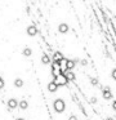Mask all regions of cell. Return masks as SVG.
Returning a JSON list of instances; mask_svg holds the SVG:
<instances>
[{
	"instance_id": "1",
	"label": "cell",
	"mask_w": 116,
	"mask_h": 120,
	"mask_svg": "<svg viewBox=\"0 0 116 120\" xmlns=\"http://www.w3.org/2000/svg\"><path fill=\"white\" fill-rule=\"evenodd\" d=\"M53 107L57 112H63L64 109H66V103H64L63 99L57 98V99H54V102H53Z\"/></svg>"
},
{
	"instance_id": "2",
	"label": "cell",
	"mask_w": 116,
	"mask_h": 120,
	"mask_svg": "<svg viewBox=\"0 0 116 120\" xmlns=\"http://www.w3.org/2000/svg\"><path fill=\"white\" fill-rule=\"evenodd\" d=\"M54 83L57 84V85H64V84H67L68 83V80H67V78H66V75H64V74H59L58 76H56V78H54Z\"/></svg>"
},
{
	"instance_id": "3",
	"label": "cell",
	"mask_w": 116,
	"mask_h": 120,
	"mask_svg": "<svg viewBox=\"0 0 116 120\" xmlns=\"http://www.w3.org/2000/svg\"><path fill=\"white\" fill-rule=\"evenodd\" d=\"M52 71H53L54 78H56V76H58L59 74H62L61 72V67H59V63H56V62L52 63Z\"/></svg>"
},
{
	"instance_id": "4",
	"label": "cell",
	"mask_w": 116,
	"mask_h": 120,
	"mask_svg": "<svg viewBox=\"0 0 116 120\" xmlns=\"http://www.w3.org/2000/svg\"><path fill=\"white\" fill-rule=\"evenodd\" d=\"M62 60H63V56H62V53H61V52H54V54H53V62L59 63Z\"/></svg>"
},
{
	"instance_id": "5",
	"label": "cell",
	"mask_w": 116,
	"mask_h": 120,
	"mask_svg": "<svg viewBox=\"0 0 116 120\" xmlns=\"http://www.w3.org/2000/svg\"><path fill=\"white\" fill-rule=\"evenodd\" d=\"M18 105H19V102L15 98H10L9 101H8V107H9V109H15V107H18Z\"/></svg>"
},
{
	"instance_id": "6",
	"label": "cell",
	"mask_w": 116,
	"mask_h": 120,
	"mask_svg": "<svg viewBox=\"0 0 116 120\" xmlns=\"http://www.w3.org/2000/svg\"><path fill=\"white\" fill-rule=\"evenodd\" d=\"M57 88H58V85H57L54 81H50V83L48 84V90L52 92V93H54V92L57 90Z\"/></svg>"
},
{
	"instance_id": "7",
	"label": "cell",
	"mask_w": 116,
	"mask_h": 120,
	"mask_svg": "<svg viewBox=\"0 0 116 120\" xmlns=\"http://www.w3.org/2000/svg\"><path fill=\"white\" fill-rule=\"evenodd\" d=\"M58 31L62 32V34H66L67 31H68V26H67V23H61L58 26Z\"/></svg>"
},
{
	"instance_id": "8",
	"label": "cell",
	"mask_w": 116,
	"mask_h": 120,
	"mask_svg": "<svg viewBox=\"0 0 116 120\" xmlns=\"http://www.w3.org/2000/svg\"><path fill=\"white\" fill-rule=\"evenodd\" d=\"M36 27L35 26H28L27 27V34L30 35V36H34V35H36Z\"/></svg>"
},
{
	"instance_id": "9",
	"label": "cell",
	"mask_w": 116,
	"mask_h": 120,
	"mask_svg": "<svg viewBox=\"0 0 116 120\" xmlns=\"http://www.w3.org/2000/svg\"><path fill=\"white\" fill-rule=\"evenodd\" d=\"M103 97H105L106 99H110L111 97H112V94H111V92H110V88H105V89H103Z\"/></svg>"
},
{
	"instance_id": "10",
	"label": "cell",
	"mask_w": 116,
	"mask_h": 120,
	"mask_svg": "<svg viewBox=\"0 0 116 120\" xmlns=\"http://www.w3.org/2000/svg\"><path fill=\"white\" fill-rule=\"evenodd\" d=\"M64 75H66V78H67V80H68V81L75 80V74H74V72H71V71H67V72L64 74Z\"/></svg>"
},
{
	"instance_id": "11",
	"label": "cell",
	"mask_w": 116,
	"mask_h": 120,
	"mask_svg": "<svg viewBox=\"0 0 116 120\" xmlns=\"http://www.w3.org/2000/svg\"><path fill=\"white\" fill-rule=\"evenodd\" d=\"M74 67H75V61L68 60V61H67V71H71Z\"/></svg>"
},
{
	"instance_id": "12",
	"label": "cell",
	"mask_w": 116,
	"mask_h": 120,
	"mask_svg": "<svg viewBox=\"0 0 116 120\" xmlns=\"http://www.w3.org/2000/svg\"><path fill=\"white\" fill-rule=\"evenodd\" d=\"M18 107H21L22 110H26L28 107V103H27V101H25V99H22V101L19 102V105H18Z\"/></svg>"
},
{
	"instance_id": "13",
	"label": "cell",
	"mask_w": 116,
	"mask_h": 120,
	"mask_svg": "<svg viewBox=\"0 0 116 120\" xmlns=\"http://www.w3.org/2000/svg\"><path fill=\"white\" fill-rule=\"evenodd\" d=\"M49 61H50V60H49V56L44 53V54H43V57H41V62H43L44 65H46V63H49Z\"/></svg>"
},
{
	"instance_id": "14",
	"label": "cell",
	"mask_w": 116,
	"mask_h": 120,
	"mask_svg": "<svg viewBox=\"0 0 116 120\" xmlns=\"http://www.w3.org/2000/svg\"><path fill=\"white\" fill-rule=\"evenodd\" d=\"M14 85L17 86V88L23 86V80H22V79H15V80H14Z\"/></svg>"
},
{
	"instance_id": "15",
	"label": "cell",
	"mask_w": 116,
	"mask_h": 120,
	"mask_svg": "<svg viewBox=\"0 0 116 120\" xmlns=\"http://www.w3.org/2000/svg\"><path fill=\"white\" fill-rule=\"evenodd\" d=\"M31 53H32V50H31L30 48H25V49H23V54L27 56V57H28V56H31Z\"/></svg>"
},
{
	"instance_id": "16",
	"label": "cell",
	"mask_w": 116,
	"mask_h": 120,
	"mask_svg": "<svg viewBox=\"0 0 116 120\" xmlns=\"http://www.w3.org/2000/svg\"><path fill=\"white\" fill-rule=\"evenodd\" d=\"M112 78L116 79V68H113V70H112Z\"/></svg>"
},
{
	"instance_id": "17",
	"label": "cell",
	"mask_w": 116,
	"mask_h": 120,
	"mask_svg": "<svg viewBox=\"0 0 116 120\" xmlns=\"http://www.w3.org/2000/svg\"><path fill=\"white\" fill-rule=\"evenodd\" d=\"M3 85H4V80H3L1 76H0V88H3Z\"/></svg>"
},
{
	"instance_id": "18",
	"label": "cell",
	"mask_w": 116,
	"mask_h": 120,
	"mask_svg": "<svg viewBox=\"0 0 116 120\" xmlns=\"http://www.w3.org/2000/svg\"><path fill=\"white\" fill-rule=\"evenodd\" d=\"M68 120H77V117L75 116V115H71V116H70V119Z\"/></svg>"
},
{
	"instance_id": "19",
	"label": "cell",
	"mask_w": 116,
	"mask_h": 120,
	"mask_svg": "<svg viewBox=\"0 0 116 120\" xmlns=\"http://www.w3.org/2000/svg\"><path fill=\"white\" fill-rule=\"evenodd\" d=\"M112 107H113V110H116V101H113V103H112Z\"/></svg>"
},
{
	"instance_id": "20",
	"label": "cell",
	"mask_w": 116,
	"mask_h": 120,
	"mask_svg": "<svg viewBox=\"0 0 116 120\" xmlns=\"http://www.w3.org/2000/svg\"><path fill=\"white\" fill-rule=\"evenodd\" d=\"M106 120H113V119H112V117H107Z\"/></svg>"
},
{
	"instance_id": "21",
	"label": "cell",
	"mask_w": 116,
	"mask_h": 120,
	"mask_svg": "<svg viewBox=\"0 0 116 120\" xmlns=\"http://www.w3.org/2000/svg\"><path fill=\"white\" fill-rule=\"evenodd\" d=\"M15 120H25V119H22V117H18V119H15Z\"/></svg>"
}]
</instances>
